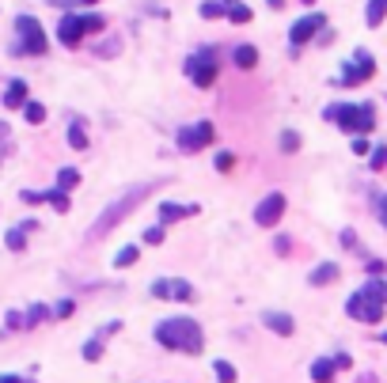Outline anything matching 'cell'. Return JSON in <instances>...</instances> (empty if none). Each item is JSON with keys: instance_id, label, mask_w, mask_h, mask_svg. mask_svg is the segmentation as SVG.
I'll return each instance as SVG.
<instances>
[{"instance_id": "8d00e7d4", "label": "cell", "mask_w": 387, "mask_h": 383, "mask_svg": "<svg viewBox=\"0 0 387 383\" xmlns=\"http://www.w3.org/2000/svg\"><path fill=\"white\" fill-rule=\"evenodd\" d=\"M53 315H61V319H64V315H72V304H69V300H61V304L53 307Z\"/></svg>"}, {"instance_id": "e575fe53", "label": "cell", "mask_w": 387, "mask_h": 383, "mask_svg": "<svg viewBox=\"0 0 387 383\" xmlns=\"http://www.w3.org/2000/svg\"><path fill=\"white\" fill-rule=\"evenodd\" d=\"M23 327V315L19 312H8V330H19Z\"/></svg>"}, {"instance_id": "5bb4252c", "label": "cell", "mask_w": 387, "mask_h": 383, "mask_svg": "<svg viewBox=\"0 0 387 383\" xmlns=\"http://www.w3.org/2000/svg\"><path fill=\"white\" fill-rule=\"evenodd\" d=\"M266 327L270 330H277V334H293L296 330V323H293V315H285V312H266Z\"/></svg>"}, {"instance_id": "603a6c76", "label": "cell", "mask_w": 387, "mask_h": 383, "mask_svg": "<svg viewBox=\"0 0 387 383\" xmlns=\"http://www.w3.org/2000/svg\"><path fill=\"white\" fill-rule=\"evenodd\" d=\"M50 315V307H42V304H35V307H27V315H23V327H38V323Z\"/></svg>"}, {"instance_id": "ab89813d", "label": "cell", "mask_w": 387, "mask_h": 383, "mask_svg": "<svg viewBox=\"0 0 387 383\" xmlns=\"http://www.w3.org/2000/svg\"><path fill=\"white\" fill-rule=\"evenodd\" d=\"M0 141H8V126H4V121H0Z\"/></svg>"}, {"instance_id": "484cf974", "label": "cell", "mask_w": 387, "mask_h": 383, "mask_svg": "<svg viewBox=\"0 0 387 383\" xmlns=\"http://www.w3.org/2000/svg\"><path fill=\"white\" fill-rule=\"evenodd\" d=\"M213 372H216V380H221V383H236V368H232L228 361H216Z\"/></svg>"}, {"instance_id": "d590c367", "label": "cell", "mask_w": 387, "mask_h": 383, "mask_svg": "<svg viewBox=\"0 0 387 383\" xmlns=\"http://www.w3.org/2000/svg\"><path fill=\"white\" fill-rule=\"evenodd\" d=\"M376 213H380V220L387 224V194H380V201H376Z\"/></svg>"}, {"instance_id": "52a82bcc", "label": "cell", "mask_w": 387, "mask_h": 383, "mask_svg": "<svg viewBox=\"0 0 387 383\" xmlns=\"http://www.w3.org/2000/svg\"><path fill=\"white\" fill-rule=\"evenodd\" d=\"M372 72H376V61H372V53H365V50H357L345 61V69H342V76L334 80V84H342V87H357V84H365V80H372Z\"/></svg>"}, {"instance_id": "44dd1931", "label": "cell", "mask_w": 387, "mask_h": 383, "mask_svg": "<svg viewBox=\"0 0 387 383\" xmlns=\"http://www.w3.org/2000/svg\"><path fill=\"white\" fill-rule=\"evenodd\" d=\"M255 61H258L255 46H236V65L239 69H255Z\"/></svg>"}, {"instance_id": "7402d4cb", "label": "cell", "mask_w": 387, "mask_h": 383, "mask_svg": "<svg viewBox=\"0 0 387 383\" xmlns=\"http://www.w3.org/2000/svg\"><path fill=\"white\" fill-rule=\"evenodd\" d=\"M69 144L76 152H84L87 148V133H84V126H80V121H72V129H69Z\"/></svg>"}, {"instance_id": "7bdbcfd3", "label": "cell", "mask_w": 387, "mask_h": 383, "mask_svg": "<svg viewBox=\"0 0 387 383\" xmlns=\"http://www.w3.org/2000/svg\"><path fill=\"white\" fill-rule=\"evenodd\" d=\"M228 4H236V0H228Z\"/></svg>"}, {"instance_id": "8fae6325", "label": "cell", "mask_w": 387, "mask_h": 383, "mask_svg": "<svg viewBox=\"0 0 387 383\" xmlns=\"http://www.w3.org/2000/svg\"><path fill=\"white\" fill-rule=\"evenodd\" d=\"M152 296L156 300H194L190 281H179V277H160L152 281Z\"/></svg>"}, {"instance_id": "1f68e13d", "label": "cell", "mask_w": 387, "mask_h": 383, "mask_svg": "<svg viewBox=\"0 0 387 383\" xmlns=\"http://www.w3.org/2000/svg\"><path fill=\"white\" fill-rule=\"evenodd\" d=\"M384 167H387V144L372 148V171H384Z\"/></svg>"}, {"instance_id": "f35d334b", "label": "cell", "mask_w": 387, "mask_h": 383, "mask_svg": "<svg viewBox=\"0 0 387 383\" xmlns=\"http://www.w3.org/2000/svg\"><path fill=\"white\" fill-rule=\"evenodd\" d=\"M0 383H27V380H19V376H0Z\"/></svg>"}, {"instance_id": "5b68a950", "label": "cell", "mask_w": 387, "mask_h": 383, "mask_svg": "<svg viewBox=\"0 0 387 383\" xmlns=\"http://www.w3.org/2000/svg\"><path fill=\"white\" fill-rule=\"evenodd\" d=\"M103 23H107V15H99V12H69L58 19V38H61V46H80L84 35L103 31Z\"/></svg>"}, {"instance_id": "7a4b0ae2", "label": "cell", "mask_w": 387, "mask_h": 383, "mask_svg": "<svg viewBox=\"0 0 387 383\" xmlns=\"http://www.w3.org/2000/svg\"><path fill=\"white\" fill-rule=\"evenodd\" d=\"M156 341L164 349H175V353H201L205 349V334L194 319H164L156 327Z\"/></svg>"}, {"instance_id": "9a60e30c", "label": "cell", "mask_w": 387, "mask_h": 383, "mask_svg": "<svg viewBox=\"0 0 387 383\" xmlns=\"http://www.w3.org/2000/svg\"><path fill=\"white\" fill-rule=\"evenodd\" d=\"M35 220H31V224H15L12 228V232H8V247H12V250H23V247H27V232H35Z\"/></svg>"}, {"instance_id": "4316f807", "label": "cell", "mask_w": 387, "mask_h": 383, "mask_svg": "<svg viewBox=\"0 0 387 383\" xmlns=\"http://www.w3.org/2000/svg\"><path fill=\"white\" fill-rule=\"evenodd\" d=\"M221 15H224L221 0H205V4H201V19H221Z\"/></svg>"}, {"instance_id": "e0dca14e", "label": "cell", "mask_w": 387, "mask_h": 383, "mask_svg": "<svg viewBox=\"0 0 387 383\" xmlns=\"http://www.w3.org/2000/svg\"><path fill=\"white\" fill-rule=\"evenodd\" d=\"M334 368H338V364L330 361V357H319V361L311 364V380H316V383H330V380H334Z\"/></svg>"}, {"instance_id": "30bf717a", "label": "cell", "mask_w": 387, "mask_h": 383, "mask_svg": "<svg viewBox=\"0 0 387 383\" xmlns=\"http://www.w3.org/2000/svg\"><path fill=\"white\" fill-rule=\"evenodd\" d=\"M209 141H213V121H198V126L179 129V148L182 152H201Z\"/></svg>"}, {"instance_id": "d4e9b609", "label": "cell", "mask_w": 387, "mask_h": 383, "mask_svg": "<svg viewBox=\"0 0 387 383\" xmlns=\"http://www.w3.org/2000/svg\"><path fill=\"white\" fill-rule=\"evenodd\" d=\"M228 19H232V23H251L255 15H251V8H247V4H232V8H228Z\"/></svg>"}, {"instance_id": "f546056e", "label": "cell", "mask_w": 387, "mask_h": 383, "mask_svg": "<svg viewBox=\"0 0 387 383\" xmlns=\"http://www.w3.org/2000/svg\"><path fill=\"white\" fill-rule=\"evenodd\" d=\"M133 262H137V247H122L114 255V266H133Z\"/></svg>"}, {"instance_id": "7c38bea8", "label": "cell", "mask_w": 387, "mask_h": 383, "mask_svg": "<svg viewBox=\"0 0 387 383\" xmlns=\"http://www.w3.org/2000/svg\"><path fill=\"white\" fill-rule=\"evenodd\" d=\"M281 213H285V198L281 194H270V198H262L258 201V209H255V220L262 228H273L281 220Z\"/></svg>"}, {"instance_id": "d6986e66", "label": "cell", "mask_w": 387, "mask_h": 383, "mask_svg": "<svg viewBox=\"0 0 387 383\" xmlns=\"http://www.w3.org/2000/svg\"><path fill=\"white\" fill-rule=\"evenodd\" d=\"M334 277H338V266H334V262H322V266H316V270H311L308 281H311V284H330Z\"/></svg>"}, {"instance_id": "4fadbf2b", "label": "cell", "mask_w": 387, "mask_h": 383, "mask_svg": "<svg viewBox=\"0 0 387 383\" xmlns=\"http://www.w3.org/2000/svg\"><path fill=\"white\" fill-rule=\"evenodd\" d=\"M4 107L8 110H23V107H27V84H23V80H12V84H8Z\"/></svg>"}, {"instance_id": "8992f818", "label": "cell", "mask_w": 387, "mask_h": 383, "mask_svg": "<svg viewBox=\"0 0 387 383\" xmlns=\"http://www.w3.org/2000/svg\"><path fill=\"white\" fill-rule=\"evenodd\" d=\"M15 31H19V42L12 46V53H46V35H42V27H38V19H31V15H19L15 19Z\"/></svg>"}, {"instance_id": "74e56055", "label": "cell", "mask_w": 387, "mask_h": 383, "mask_svg": "<svg viewBox=\"0 0 387 383\" xmlns=\"http://www.w3.org/2000/svg\"><path fill=\"white\" fill-rule=\"evenodd\" d=\"M353 152H357V156H365V152H368V141H365V137H357V141H353Z\"/></svg>"}, {"instance_id": "9c48e42d", "label": "cell", "mask_w": 387, "mask_h": 383, "mask_svg": "<svg viewBox=\"0 0 387 383\" xmlns=\"http://www.w3.org/2000/svg\"><path fill=\"white\" fill-rule=\"evenodd\" d=\"M322 23H327V15H322V12H308L304 19H296V23H293V31H289V42H293L296 50H300V46H308L311 38H316L319 31H322Z\"/></svg>"}, {"instance_id": "3957f363", "label": "cell", "mask_w": 387, "mask_h": 383, "mask_svg": "<svg viewBox=\"0 0 387 383\" xmlns=\"http://www.w3.org/2000/svg\"><path fill=\"white\" fill-rule=\"evenodd\" d=\"M387 307V281H368L361 292H353L345 312L353 315L357 323H380Z\"/></svg>"}, {"instance_id": "ba28073f", "label": "cell", "mask_w": 387, "mask_h": 383, "mask_svg": "<svg viewBox=\"0 0 387 383\" xmlns=\"http://www.w3.org/2000/svg\"><path fill=\"white\" fill-rule=\"evenodd\" d=\"M187 72H190V80L198 87H209L216 80V50H198L194 57H187Z\"/></svg>"}, {"instance_id": "b9f144b4", "label": "cell", "mask_w": 387, "mask_h": 383, "mask_svg": "<svg viewBox=\"0 0 387 383\" xmlns=\"http://www.w3.org/2000/svg\"><path fill=\"white\" fill-rule=\"evenodd\" d=\"M84 4H92V0H84Z\"/></svg>"}, {"instance_id": "d6a6232c", "label": "cell", "mask_w": 387, "mask_h": 383, "mask_svg": "<svg viewBox=\"0 0 387 383\" xmlns=\"http://www.w3.org/2000/svg\"><path fill=\"white\" fill-rule=\"evenodd\" d=\"M144 243H148V247L164 243V228H148V232H144Z\"/></svg>"}, {"instance_id": "836d02e7", "label": "cell", "mask_w": 387, "mask_h": 383, "mask_svg": "<svg viewBox=\"0 0 387 383\" xmlns=\"http://www.w3.org/2000/svg\"><path fill=\"white\" fill-rule=\"evenodd\" d=\"M232 164H236L232 152H221V156H216V167H221V171H232Z\"/></svg>"}, {"instance_id": "83f0119b", "label": "cell", "mask_w": 387, "mask_h": 383, "mask_svg": "<svg viewBox=\"0 0 387 383\" xmlns=\"http://www.w3.org/2000/svg\"><path fill=\"white\" fill-rule=\"evenodd\" d=\"M99 357H103V338L95 334V338L84 346V361H99Z\"/></svg>"}, {"instance_id": "4dcf8cb0", "label": "cell", "mask_w": 387, "mask_h": 383, "mask_svg": "<svg viewBox=\"0 0 387 383\" xmlns=\"http://www.w3.org/2000/svg\"><path fill=\"white\" fill-rule=\"evenodd\" d=\"M281 148H285V152H296V148H300V137H296L293 129H285V133H281Z\"/></svg>"}, {"instance_id": "ac0fdd59", "label": "cell", "mask_w": 387, "mask_h": 383, "mask_svg": "<svg viewBox=\"0 0 387 383\" xmlns=\"http://www.w3.org/2000/svg\"><path fill=\"white\" fill-rule=\"evenodd\" d=\"M384 15H387V0H368V8H365V23H368V27H380Z\"/></svg>"}, {"instance_id": "2e32d148", "label": "cell", "mask_w": 387, "mask_h": 383, "mask_svg": "<svg viewBox=\"0 0 387 383\" xmlns=\"http://www.w3.org/2000/svg\"><path fill=\"white\" fill-rule=\"evenodd\" d=\"M190 213H198V209H194V205H171V201H164V205H160V220H164V224L182 220V216H190Z\"/></svg>"}, {"instance_id": "277c9868", "label": "cell", "mask_w": 387, "mask_h": 383, "mask_svg": "<svg viewBox=\"0 0 387 383\" xmlns=\"http://www.w3.org/2000/svg\"><path fill=\"white\" fill-rule=\"evenodd\" d=\"M327 121H338L345 133L365 137L376 126V110L368 103H334V107H327Z\"/></svg>"}, {"instance_id": "ffe728a7", "label": "cell", "mask_w": 387, "mask_h": 383, "mask_svg": "<svg viewBox=\"0 0 387 383\" xmlns=\"http://www.w3.org/2000/svg\"><path fill=\"white\" fill-rule=\"evenodd\" d=\"M76 182H80V171H76V167H61V171H58V190L69 194Z\"/></svg>"}, {"instance_id": "f1b7e54d", "label": "cell", "mask_w": 387, "mask_h": 383, "mask_svg": "<svg viewBox=\"0 0 387 383\" xmlns=\"http://www.w3.org/2000/svg\"><path fill=\"white\" fill-rule=\"evenodd\" d=\"M46 201H50L53 209H61V213L72 205V201H69V194H64V190H50V194H46Z\"/></svg>"}, {"instance_id": "6da1fadb", "label": "cell", "mask_w": 387, "mask_h": 383, "mask_svg": "<svg viewBox=\"0 0 387 383\" xmlns=\"http://www.w3.org/2000/svg\"><path fill=\"white\" fill-rule=\"evenodd\" d=\"M160 186H164V178H152V182H141V186H133V190H126L122 198H114V201H110V205L99 213V220L87 228V243H99L103 235H110L129 213H133L137 205H141V198H148L152 190H160Z\"/></svg>"}, {"instance_id": "cb8c5ba5", "label": "cell", "mask_w": 387, "mask_h": 383, "mask_svg": "<svg viewBox=\"0 0 387 383\" xmlns=\"http://www.w3.org/2000/svg\"><path fill=\"white\" fill-rule=\"evenodd\" d=\"M23 118H27L31 126H38V121H46V107H42V103H31V99H27V107H23Z\"/></svg>"}, {"instance_id": "60d3db41", "label": "cell", "mask_w": 387, "mask_h": 383, "mask_svg": "<svg viewBox=\"0 0 387 383\" xmlns=\"http://www.w3.org/2000/svg\"><path fill=\"white\" fill-rule=\"evenodd\" d=\"M304 4H311V0H304Z\"/></svg>"}]
</instances>
